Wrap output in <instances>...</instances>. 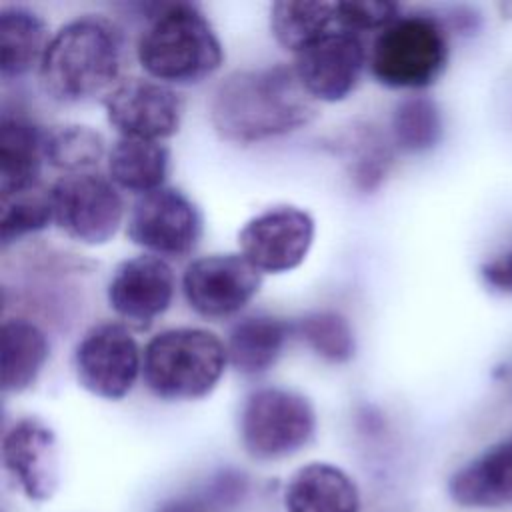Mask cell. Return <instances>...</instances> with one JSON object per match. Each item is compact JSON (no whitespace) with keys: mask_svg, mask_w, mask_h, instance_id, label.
Listing matches in <instances>:
<instances>
[{"mask_svg":"<svg viewBox=\"0 0 512 512\" xmlns=\"http://www.w3.org/2000/svg\"><path fill=\"white\" fill-rule=\"evenodd\" d=\"M286 512H360L356 482L338 466L308 462L284 486Z\"/></svg>","mask_w":512,"mask_h":512,"instance_id":"obj_17","label":"cell"},{"mask_svg":"<svg viewBox=\"0 0 512 512\" xmlns=\"http://www.w3.org/2000/svg\"><path fill=\"white\" fill-rule=\"evenodd\" d=\"M54 224L72 240L106 244L124 218V200L108 176L98 172L64 174L50 188Z\"/></svg>","mask_w":512,"mask_h":512,"instance_id":"obj_7","label":"cell"},{"mask_svg":"<svg viewBox=\"0 0 512 512\" xmlns=\"http://www.w3.org/2000/svg\"><path fill=\"white\" fill-rule=\"evenodd\" d=\"M450 498L466 508L512 504V440L492 444L448 480Z\"/></svg>","mask_w":512,"mask_h":512,"instance_id":"obj_16","label":"cell"},{"mask_svg":"<svg viewBox=\"0 0 512 512\" xmlns=\"http://www.w3.org/2000/svg\"><path fill=\"white\" fill-rule=\"evenodd\" d=\"M314 218L292 204L270 206L252 216L238 232L240 254L262 274L298 268L314 242Z\"/></svg>","mask_w":512,"mask_h":512,"instance_id":"obj_10","label":"cell"},{"mask_svg":"<svg viewBox=\"0 0 512 512\" xmlns=\"http://www.w3.org/2000/svg\"><path fill=\"white\" fill-rule=\"evenodd\" d=\"M106 118L120 136L162 142L180 130L182 96L154 78H124L104 96Z\"/></svg>","mask_w":512,"mask_h":512,"instance_id":"obj_12","label":"cell"},{"mask_svg":"<svg viewBox=\"0 0 512 512\" xmlns=\"http://www.w3.org/2000/svg\"><path fill=\"white\" fill-rule=\"evenodd\" d=\"M2 464L30 502H48L60 486L56 432L36 416L14 420L2 436Z\"/></svg>","mask_w":512,"mask_h":512,"instance_id":"obj_14","label":"cell"},{"mask_svg":"<svg viewBox=\"0 0 512 512\" xmlns=\"http://www.w3.org/2000/svg\"><path fill=\"white\" fill-rule=\"evenodd\" d=\"M44 130L22 114H2L0 120V196H12L38 186L44 164Z\"/></svg>","mask_w":512,"mask_h":512,"instance_id":"obj_18","label":"cell"},{"mask_svg":"<svg viewBox=\"0 0 512 512\" xmlns=\"http://www.w3.org/2000/svg\"><path fill=\"white\" fill-rule=\"evenodd\" d=\"M106 156L104 136L90 126L64 122L44 130V162L62 176L94 172Z\"/></svg>","mask_w":512,"mask_h":512,"instance_id":"obj_24","label":"cell"},{"mask_svg":"<svg viewBox=\"0 0 512 512\" xmlns=\"http://www.w3.org/2000/svg\"><path fill=\"white\" fill-rule=\"evenodd\" d=\"M262 272L242 254H208L192 260L182 274L188 306L204 318L238 314L260 290Z\"/></svg>","mask_w":512,"mask_h":512,"instance_id":"obj_13","label":"cell"},{"mask_svg":"<svg viewBox=\"0 0 512 512\" xmlns=\"http://www.w3.org/2000/svg\"><path fill=\"white\" fill-rule=\"evenodd\" d=\"M52 222L54 214L50 192L40 186L2 198L0 240L4 248L46 230Z\"/></svg>","mask_w":512,"mask_h":512,"instance_id":"obj_27","label":"cell"},{"mask_svg":"<svg viewBox=\"0 0 512 512\" xmlns=\"http://www.w3.org/2000/svg\"><path fill=\"white\" fill-rule=\"evenodd\" d=\"M292 66L316 102H340L360 84L368 48L362 34L338 28L298 50Z\"/></svg>","mask_w":512,"mask_h":512,"instance_id":"obj_11","label":"cell"},{"mask_svg":"<svg viewBox=\"0 0 512 512\" xmlns=\"http://www.w3.org/2000/svg\"><path fill=\"white\" fill-rule=\"evenodd\" d=\"M106 168L118 190L144 196L164 186L170 170V148L156 140L118 136L108 150Z\"/></svg>","mask_w":512,"mask_h":512,"instance_id":"obj_20","label":"cell"},{"mask_svg":"<svg viewBox=\"0 0 512 512\" xmlns=\"http://www.w3.org/2000/svg\"><path fill=\"white\" fill-rule=\"evenodd\" d=\"M126 58L124 30L104 14H82L50 36L38 78L56 102L80 104L116 88L124 80Z\"/></svg>","mask_w":512,"mask_h":512,"instance_id":"obj_2","label":"cell"},{"mask_svg":"<svg viewBox=\"0 0 512 512\" xmlns=\"http://www.w3.org/2000/svg\"><path fill=\"white\" fill-rule=\"evenodd\" d=\"M72 368L86 392L122 400L142 372V350L124 322H98L74 346Z\"/></svg>","mask_w":512,"mask_h":512,"instance_id":"obj_8","label":"cell"},{"mask_svg":"<svg viewBox=\"0 0 512 512\" xmlns=\"http://www.w3.org/2000/svg\"><path fill=\"white\" fill-rule=\"evenodd\" d=\"M50 356L46 332L28 318H6L2 322V392L28 390L40 376Z\"/></svg>","mask_w":512,"mask_h":512,"instance_id":"obj_21","label":"cell"},{"mask_svg":"<svg viewBox=\"0 0 512 512\" xmlns=\"http://www.w3.org/2000/svg\"><path fill=\"white\" fill-rule=\"evenodd\" d=\"M338 28H346L342 2L282 0L270 6V30L276 42L292 54Z\"/></svg>","mask_w":512,"mask_h":512,"instance_id":"obj_23","label":"cell"},{"mask_svg":"<svg viewBox=\"0 0 512 512\" xmlns=\"http://www.w3.org/2000/svg\"><path fill=\"white\" fill-rule=\"evenodd\" d=\"M316 434L312 402L290 388L252 390L238 412V438L244 452L260 462H274L300 452Z\"/></svg>","mask_w":512,"mask_h":512,"instance_id":"obj_6","label":"cell"},{"mask_svg":"<svg viewBox=\"0 0 512 512\" xmlns=\"http://www.w3.org/2000/svg\"><path fill=\"white\" fill-rule=\"evenodd\" d=\"M442 112L430 96L414 94L402 98L390 118L392 144L408 154L432 150L442 138Z\"/></svg>","mask_w":512,"mask_h":512,"instance_id":"obj_25","label":"cell"},{"mask_svg":"<svg viewBox=\"0 0 512 512\" xmlns=\"http://www.w3.org/2000/svg\"><path fill=\"white\" fill-rule=\"evenodd\" d=\"M386 136L372 126H360L348 140L350 178L362 192H372L386 178L392 164V150Z\"/></svg>","mask_w":512,"mask_h":512,"instance_id":"obj_28","label":"cell"},{"mask_svg":"<svg viewBox=\"0 0 512 512\" xmlns=\"http://www.w3.org/2000/svg\"><path fill=\"white\" fill-rule=\"evenodd\" d=\"M228 364L226 342L196 326L168 328L142 350V378L160 400L188 402L208 396Z\"/></svg>","mask_w":512,"mask_h":512,"instance_id":"obj_4","label":"cell"},{"mask_svg":"<svg viewBox=\"0 0 512 512\" xmlns=\"http://www.w3.org/2000/svg\"><path fill=\"white\" fill-rule=\"evenodd\" d=\"M484 284L500 294H512V244L480 266Z\"/></svg>","mask_w":512,"mask_h":512,"instance_id":"obj_29","label":"cell"},{"mask_svg":"<svg viewBox=\"0 0 512 512\" xmlns=\"http://www.w3.org/2000/svg\"><path fill=\"white\" fill-rule=\"evenodd\" d=\"M46 20L26 6L0 8V76L14 80L40 66L48 46Z\"/></svg>","mask_w":512,"mask_h":512,"instance_id":"obj_22","label":"cell"},{"mask_svg":"<svg viewBox=\"0 0 512 512\" xmlns=\"http://www.w3.org/2000/svg\"><path fill=\"white\" fill-rule=\"evenodd\" d=\"M292 328L294 336H298L316 356L330 364H346L354 358V330L340 312H308L296 322H292Z\"/></svg>","mask_w":512,"mask_h":512,"instance_id":"obj_26","label":"cell"},{"mask_svg":"<svg viewBox=\"0 0 512 512\" xmlns=\"http://www.w3.org/2000/svg\"><path fill=\"white\" fill-rule=\"evenodd\" d=\"M176 276L168 260L154 254H140L122 260L106 286L112 312L138 330H146L162 316L174 298Z\"/></svg>","mask_w":512,"mask_h":512,"instance_id":"obj_15","label":"cell"},{"mask_svg":"<svg viewBox=\"0 0 512 512\" xmlns=\"http://www.w3.org/2000/svg\"><path fill=\"white\" fill-rule=\"evenodd\" d=\"M142 70L168 86L198 84L224 62L222 42L208 16L192 2L160 4L136 40Z\"/></svg>","mask_w":512,"mask_h":512,"instance_id":"obj_3","label":"cell"},{"mask_svg":"<svg viewBox=\"0 0 512 512\" xmlns=\"http://www.w3.org/2000/svg\"><path fill=\"white\" fill-rule=\"evenodd\" d=\"M448 52V32L438 16L400 12L376 32L368 48V68L382 86L420 90L440 78Z\"/></svg>","mask_w":512,"mask_h":512,"instance_id":"obj_5","label":"cell"},{"mask_svg":"<svg viewBox=\"0 0 512 512\" xmlns=\"http://www.w3.org/2000/svg\"><path fill=\"white\" fill-rule=\"evenodd\" d=\"M202 230L204 222L198 206L172 186L138 196L126 224V234L136 246L164 260H180L192 254Z\"/></svg>","mask_w":512,"mask_h":512,"instance_id":"obj_9","label":"cell"},{"mask_svg":"<svg viewBox=\"0 0 512 512\" xmlns=\"http://www.w3.org/2000/svg\"><path fill=\"white\" fill-rule=\"evenodd\" d=\"M208 112L220 138L254 144L310 124L318 106L292 64H272L230 72L216 84Z\"/></svg>","mask_w":512,"mask_h":512,"instance_id":"obj_1","label":"cell"},{"mask_svg":"<svg viewBox=\"0 0 512 512\" xmlns=\"http://www.w3.org/2000/svg\"><path fill=\"white\" fill-rule=\"evenodd\" d=\"M294 334L292 322L272 314H250L236 320L226 338L228 362L246 376L270 370L288 338Z\"/></svg>","mask_w":512,"mask_h":512,"instance_id":"obj_19","label":"cell"}]
</instances>
